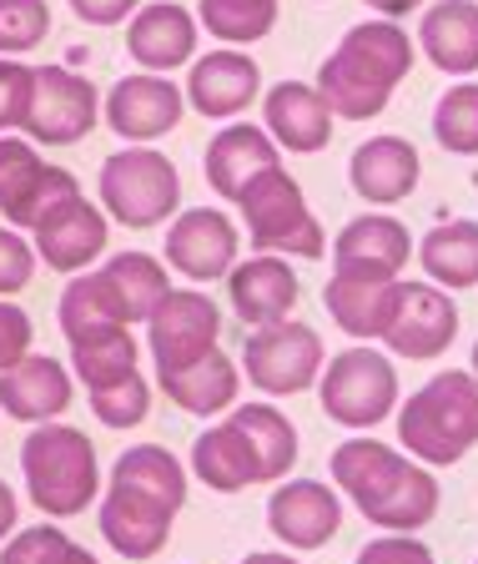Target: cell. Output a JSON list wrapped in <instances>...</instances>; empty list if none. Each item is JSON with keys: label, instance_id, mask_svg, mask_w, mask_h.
<instances>
[{"label": "cell", "instance_id": "6da1fadb", "mask_svg": "<svg viewBox=\"0 0 478 564\" xmlns=\"http://www.w3.org/2000/svg\"><path fill=\"white\" fill-rule=\"evenodd\" d=\"M333 484H343V494L388 534H419L438 514V479L378 438H348L333 448Z\"/></svg>", "mask_w": 478, "mask_h": 564}, {"label": "cell", "instance_id": "7a4b0ae2", "mask_svg": "<svg viewBox=\"0 0 478 564\" xmlns=\"http://www.w3.org/2000/svg\"><path fill=\"white\" fill-rule=\"evenodd\" d=\"M413 70V41L398 21H362L317 66V91L343 121H373Z\"/></svg>", "mask_w": 478, "mask_h": 564}, {"label": "cell", "instance_id": "3957f363", "mask_svg": "<svg viewBox=\"0 0 478 564\" xmlns=\"http://www.w3.org/2000/svg\"><path fill=\"white\" fill-rule=\"evenodd\" d=\"M398 444H409L423 464H458L478 444V378L468 368L433 373L428 383L398 409Z\"/></svg>", "mask_w": 478, "mask_h": 564}, {"label": "cell", "instance_id": "277c9868", "mask_svg": "<svg viewBox=\"0 0 478 564\" xmlns=\"http://www.w3.org/2000/svg\"><path fill=\"white\" fill-rule=\"evenodd\" d=\"M21 474L31 489L35 509L51 519L82 514L101 494V464H96V444L70 429V423H35L21 444Z\"/></svg>", "mask_w": 478, "mask_h": 564}, {"label": "cell", "instance_id": "5b68a950", "mask_svg": "<svg viewBox=\"0 0 478 564\" xmlns=\"http://www.w3.org/2000/svg\"><path fill=\"white\" fill-rule=\"evenodd\" d=\"M232 202L242 207L247 242H252L257 252H287V258H307V262L327 252V237H323V227H317L313 207L303 202L297 176H287L282 166L257 172Z\"/></svg>", "mask_w": 478, "mask_h": 564}, {"label": "cell", "instance_id": "8992f818", "mask_svg": "<svg viewBox=\"0 0 478 564\" xmlns=\"http://www.w3.org/2000/svg\"><path fill=\"white\" fill-rule=\"evenodd\" d=\"M317 399L323 413L343 429H373L398 409V373L388 364V352L368 348H343L338 358H327L317 373Z\"/></svg>", "mask_w": 478, "mask_h": 564}, {"label": "cell", "instance_id": "52a82bcc", "mask_svg": "<svg viewBox=\"0 0 478 564\" xmlns=\"http://www.w3.org/2000/svg\"><path fill=\"white\" fill-rule=\"evenodd\" d=\"M101 202L121 227H162L182 202V176L152 147H127L106 156L101 166Z\"/></svg>", "mask_w": 478, "mask_h": 564}, {"label": "cell", "instance_id": "ba28073f", "mask_svg": "<svg viewBox=\"0 0 478 564\" xmlns=\"http://www.w3.org/2000/svg\"><path fill=\"white\" fill-rule=\"evenodd\" d=\"M323 338L307 323H268V328H252L242 343V368L247 383L268 399H287V393H307L323 373Z\"/></svg>", "mask_w": 478, "mask_h": 564}, {"label": "cell", "instance_id": "9c48e42d", "mask_svg": "<svg viewBox=\"0 0 478 564\" xmlns=\"http://www.w3.org/2000/svg\"><path fill=\"white\" fill-rule=\"evenodd\" d=\"M217 338H222V313L197 288H172L156 303V313L146 317V343H152L156 373H176V368L207 358L217 348Z\"/></svg>", "mask_w": 478, "mask_h": 564}, {"label": "cell", "instance_id": "30bf717a", "mask_svg": "<svg viewBox=\"0 0 478 564\" xmlns=\"http://www.w3.org/2000/svg\"><path fill=\"white\" fill-rule=\"evenodd\" d=\"M96 86L76 76L70 66H41L31 86V111H25V137L46 141V147H70V141L91 137L96 127Z\"/></svg>", "mask_w": 478, "mask_h": 564}, {"label": "cell", "instance_id": "8fae6325", "mask_svg": "<svg viewBox=\"0 0 478 564\" xmlns=\"http://www.w3.org/2000/svg\"><path fill=\"white\" fill-rule=\"evenodd\" d=\"M458 307L454 297L438 288V282H403L398 288V303H393V317L383 328V343L409 358V364H428V358H444L448 343L458 338Z\"/></svg>", "mask_w": 478, "mask_h": 564}, {"label": "cell", "instance_id": "7c38bea8", "mask_svg": "<svg viewBox=\"0 0 478 564\" xmlns=\"http://www.w3.org/2000/svg\"><path fill=\"white\" fill-rule=\"evenodd\" d=\"M398 288H403L398 272L362 268V262H333V278H327V288H323V303L348 338L373 343V338H383L388 317H393Z\"/></svg>", "mask_w": 478, "mask_h": 564}, {"label": "cell", "instance_id": "4fadbf2b", "mask_svg": "<svg viewBox=\"0 0 478 564\" xmlns=\"http://www.w3.org/2000/svg\"><path fill=\"white\" fill-rule=\"evenodd\" d=\"M237 223L222 207H192L166 227V262L192 282H217L237 268Z\"/></svg>", "mask_w": 478, "mask_h": 564}, {"label": "cell", "instance_id": "5bb4252c", "mask_svg": "<svg viewBox=\"0 0 478 564\" xmlns=\"http://www.w3.org/2000/svg\"><path fill=\"white\" fill-rule=\"evenodd\" d=\"M182 509L162 505L156 494L131 489V484H106L101 499V534L121 560H156L172 540V524Z\"/></svg>", "mask_w": 478, "mask_h": 564}, {"label": "cell", "instance_id": "9a60e30c", "mask_svg": "<svg viewBox=\"0 0 478 564\" xmlns=\"http://www.w3.org/2000/svg\"><path fill=\"white\" fill-rule=\"evenodd\" d=\"M187 111V96L182 86L166 82V76H152V70H141V76H121L106 96V127L117 131L121 141H156L166 131H176Z\"/></svg>", "mask_w": 478, "mask_h": 564}, {"label": "cell", "instance_id": "2e32d148", "mask_svg": "<svg viewBox=\"0 0 478 564\" xmlns=\"http://www.w3.org/2000/svg\"><path fill=\"white\" fill-rule=\"evenodd\" d=\"M31 242H35V258L46 268L86 272L106 252V212L86 197H70L31 227Z\"/></svg>", "mask_w": 478, "mask_h": 564}, {"label": "cell", "instance_id": "e0dca14e", "mask_svg": "<svg viewBox=\"0 0 478 564\" xmlns=\"http://www.w3.org/2000/svg\"><path fill=\"white\" fill-rule=\"evenodd\" d=\"M268 529L287 550H323L343 529V505L338 494L323 479H292L278 484L268 499Z\"/></svg>", "mask_w": 478, "mask_h": 564}, {"label": "cell", "instance_id": "ac0fdd59", "mask_svg": "<svg viewBox=\"0 0 478 564\" xmlns=\"http://www.w3.org/2000/svg\"><path fill=\"white\" fill-rule=\"evenodd\" d=\"M257 91H262L257 61L237 46H222V51H207V56L192 61L187 91L182 96H187L207 121H227V117H237V111H247V106L257 101Z\"/></svg>", "mask_w": 478, "mask_h": 564}, {"label": "cell", "instance_id": "d6986e66", "mask_svg": "<svg viewBox=\"0 0 478 564\" xmlns=\"http://www.w3.org/2000/svg\"><path fill=\"white\" fill-rule=\"evenodd\" d=\"M227 297H232L237 317L252 323V328H268V323H282L292 317L297 297H303V282L278 252H257V258L237 262L227 272Z\"/></svg>", "mask_w": 478, "mask_h": 564}, {"label": "cell", "instance_id": "ffe728a7", "mask_svg": "<svg viewBox=\"0 0 478 564\" xmlns=\"http://www.w3.org/2000/svg\"><path fill=\"white\" fill-rule=\"evenodd\" d=\"M262 121H268V137L278 147L297 156H313L333 141V106L323 101V91L307 82H278L262 101Z\"/></svg>", "mask_w": 478, "mask_h": 564}, {"label": "cell", "instance_id": "44dd1931", "mask_svg": "<svg viewBox=\"0 0 478 564\" xmlns=\"http://www.w3.org/2000/svg\"><path fill=\"white\" fill-rule=\"evenodd\" d=\"M419 176H423V156H419V147L403 137H368L348 162L352 192H358L362 202H373V207L403 202L419 187Z\"/></svg>", "mask_w": 478, "mask_h": 564}, {"label": "cell", "instance_id": "7402d4cb", "mask_svg": "<svg viewBox=\"0 0 478 564\" xmlns=\"http://www.w3.org/2000/svg\"><path fill=\"white\" fill-rule=\"evenodd\" d=\"M127 51L137 56V66H146L152 76L187 66V61L197 56V15H192L187 6H176V0L141 6V11L131 15Z\"/></svg>", "mask_w": 478, "mask_h": 564}, {"label": "cell", "instance_id": "603a6c76", "mask_svg": "<svg viewBox=\"0 0 478 564\" xmlns=\"http://www.w3.org/2000/svg\"><path fill=\"white\" fill-rule=\"evenodd\" d=\"M0 409L21 423H51L70 409V373L46 352H25L0 373Z\"/></svg>", "mask_w": 478, "mask_h": 564}, {"label": "cell", "instance_id": "cb8c5ba5", "mask_svg": "<svg viewBox=\"0 0 478 564\" xmlns=\"http://www.w3.org/2000/svg\"><path fill=\"white\" fill-rule=\"evenodd\" d=\"M268 166H278V141H272L262 127H247V121L222 127L207 141V156H202L207 187L227 202H232L257 172H268Z\"/></svg>", "mask_w": 478, "mask_h": 564}, {"label": "cell", "instance_id": "d4e9b609", "mask_svg": "<svg viewBox=\"0 0 478 564\" xmlns=\"http://www.w3.org/2000/svg\"><path fill=\"white\" fill-rule=\"evenodd\" d=\"M419 46L444 76L478 70V0H438L423 11Z\"/></svg>", "mask_w": 478, "mask_h": 564}, {"label": "cell", "instance_id": "484cf974", "mask_svg": "<svg viewBox=\"0 0 478 564\" xmlns=\"http://www.w3.org/2000/svg\"><path fill=\"white\" fill-rule=\"evenodd\" d=\"M156 383L166 388V399L176 409L197 413V419H211V413H227L237 403V388H242V368L227 358L222 348H211L207 358L176 368V373H156Z\"/></svg>", "mask_w": 478, "mask_h": 564}, {"label": "cell", "instance_id": "4316f807", "mask_svg": "<svg viewBox=\"0 0 478 564\" xmlns=\"http://www.w3.org/2000/svg\"><path fill=\"white\" fill-rule=\"evenodd\" d=\"M227 419L237 423L247 454L257 464V484H278L292 474L297 464V429L287 423V413L272 409V403H232Z\"/></svg>", "mask_w": 478, "mask_h": 564}, {"label": "cell", "instance_id": "83f0119b", "mask_svg": "<svg viewBox=\"0 0 478 564\" xmlns=\"http://www.w3.org/2000/svg\"><path fill=\"white\" fill-rule=\"evenodd\" d=\"M409 252H413V237L393 212H362V217H352L333 237V262H362V268L403 272Z\"/></svg>", "mask_w": 478, "mask_h": 564}, {"label": "cell", "instance_id": "f1b7e54d", "mask_svg": "<svg viewBox=\"0 0 478 564\" xmlns=\"http://www.w3.org/2000/svg\"><path fill=\"white\" fill-rule=\"evenodd\" d=\"M419 262L444 293L448 288H478V223H468V217L438 223L419 242Z\"/></svg>", "mask_w": 478, "mask_h": 564}, {"label": "cell", "instance_id": "f546056e", "mask_svg": "<svg viewBox=\"0 0 478 564\" xmlns=\"http://www.w3.org/2000/svg\"><path fill=\"white\" fill-rule=\"evenodd\" d=\"M192 469H197V479L217 494H242L247 484H257V464H252V454H247V444H242L232 419L211 423L207 434L192 444Z\"/></svg>", "mask_w": 478, "mask_h": 564}, {"label": "cell", "instance_id": "4dcf8cb0", "mask_svg": "<svg viewBox=\"0 0 478 564\" xmlns=\"http://www.w3.org/2000/svg\"><path fill=\"white\" fill-rule=\"evenodd\" d=\"M101 278H106V288H111V297L121 303L127 323H146V317L156 313V303L172 293L162 258H152V252H117V258L101 268Z\"/></svg>", "mask_w": 478, "mask_h": 564}, {"label": "cell", "instance_id": "1f68e13d", "mask_svg": "<svg viewBox=\"0 0 478 564\" xmlns=\"http://www.w3.org/2000/svg\"><path fill=\"white\" fill-rule=\"evenodd\" d=\"M111 484L146 489V494H156V499L172 505V509L187 505V469H182V458H176L172 448H162V444H131L127 454L117 458Z\"/></svg>", "mask_w": 478, "mask_h": 564}, {"label": "cell", "instance_id": "d6a6232c", "mask_svg": "<svg viewBox=\"0 0 478 564\" xmlns=\"http://www.w3.org/2000/svg\"><path fill=\"white\" fill-rule=\"evenodd\" d=\"M56 317H61V333H66V343L86 338V333H101V328H131L127 313H121V303L111 297V288H106L101 272H86V278L66 282Z\"/></svg>", "mask_w": 478, "mask_h": 564}, {"label": "cell", "instance_id": "836d02e7", "mask_svg": "<svg viewBox=\"0 0 478 564\" xmlns=\"http://www.w3.org/2000/svg\"><path fill=\"white\" fill-rule=\"evenodd\" d=\"M70 368L86 383V393L106 383H121V378L137 373V338H131V328L86 333V338L70 343Z\"/></svg>", "mask_w": 478, "mask_h": 564}, {"label": "cell", "instance_id": "e575fe53", "mask_svg": "<svg viewBox=\"0 0 478 564\" xmlns=\"http://www.w3.org/2000/svg\"><path fill=\"white\" fill-rule=\"evenodd\" d=\"M202 25L227 46H252L278 25V0H202Z\"/></svg>", "mask_w": 478, "mask_h": 564}, {"label": "cell", "instance_id": "d590c367", "mask_svg": "<svg viewBox=\"0 0 478 564\" xmlns=\"http://www.w3.org/2000/svg\"><path fill=\"white\" fill-rule=\"evenodd\" d=\"M433 137L454 156H478V82H458L433 106Z\"/></svg>", "mask_w": 478, "mask_h": 564}, {"label": "cell", "instance_id": "8d00e7d4", "mask_svg": "<svg viewBox=\"0 0 478 564\" xmlns=\"http://www.w3.org/2000/svg\"><path fill=\"white\" fill-rule=\"evenodd\" d=\"M91 413L106 429H137V423H146V413H152V388H146L141 373L121 378V383L91 388Z\"/></svg>", "mask_w": 478, "mask_h": 564}, {"label": "cell", "instance_id": "74e56055", "mask_svg": "<svg viewBox=\"0 0 478 564\" xmlns=\"http://www.w3.org/2000/svg\"><path fill=\"white\" fill-rule=\"evenodd\" d=\"M51 35V6L46 0H0V56L35 51Z\"/></svg>", "mask_w": 478, "mask_h": 564}, {"label": "cell", "instance_id": "f35d334b", "mask_svg": "<svg viewBox=\"0 0 478 564\" xmlns=\"http://www.w3.org/2000/svg\"><path fill=\"white\" fill-rule=\"evenodd\" d=\"M70 197H82V187H76V176L66 172V166H41V176H35V187L21 197V207L6 217V227H15V232H31L41 217H46L51 207H61V202H70Z\"/></svg>", "mask_w": 478, "mask_h": 564}, {"label": "cell", "instance_id": "ab89813d", "mask_svg": "<svg viewBox=\"0 0 478 564\" xmlns=\"http://www.w3.org/2000/svg\"><path fill=\"white\" fill-rule=\"evenodd\" d=\"M41 156H35V147L31 141H21V137H0V212L11 217L15 207H21V197L35 187V176H41Z\"/></svg>", "mask_w": 478, "mask_h": 564}, {"label": "cell", "instance_id": "60d3db41", "mask_svg": "<svg viewBox=\"0 0 478 564\" xmlns=\"http://www.w3.org/2000/svg\"><path fill=\"white\" fill-rule=\"evenodd\" d=\"M70 534L61 524H31V529H15L6 550H0V564H61L70 554Z\"/></svg>", "mask_w": 478, "mask_h": 564}, {"label": "cell", "instance_id": "b9f144b4", "mask_svg": "<svg viewBox=\"0 0 478 564\" xmlns=\"http://www.w3.org/2000/svg\"><path fill=\"white\" fill-rule=\"evenodd\" d=\"M31 86L35 70L21 66L15 56H0V137L15 127H25V111H31Z\"/></svg>", "mask_w": 478, "mask_h": 564}, {"label": "cell", "instance_id": "7bdbcfd3", "mask_svg": "<svg viewBox=\"0 0 478 564\" xmlns=\"http://www.w3.org/2000/svg\"><path fill=\"white\" fill-rule=\"evenodd\" d=\"M35 272V247L15 227H0V297L21 293Z\"/></svg>", "mask_w": 478, "mask_h": 564}, {"label": "cell", "instance_id": "ee69618b", "mask_svg": "<svg viewBox=\"0 0 478 564\" xmlns=\"http://www.w3.org/2000/svg\"><path fill=\"white\" fill-rule=\"evenodd\" d=\"M352 564H438V560H433V550L423 540H413V534H383V540L362 544Z\"/></svg>", "mask_w": 478, "mask_h": 564}, {"label": "cell", "instance_id": "f6af8a7d", "mask_svg": "<svg viewBox=\"0 0 478 564\" xmlns=\"http://www.w3.org/2000/svg\"><path fill=\"white\" fill-rule=\"evenodd\" d=\"M31 338H35V328H31V317H25V307L0 297V373L31 352Z\"/></svg>", "mask_w": 478, "mask_h": 564}, {"label": "cell", "instance_id": "bcb514c9", "mask_svg": "<svg viewBox=\"0 0 478 564\" xmlns=\"http://www.w3.org/2000/svg\"><path fill=\"white\" fill-rule=\"evenodd\" d=\"M70 11L86 25H121L127 15L141 11V0H70Z\"/></svg>", "mask_w": 478, "mask_h": 564}, {"label": "cell", "instance_id": "7dc6e473", "mask_svg": "<svg viewBox=\"0 0 478 564\" xmlns=\"http://www.w3.org/2000/svg\"><path fill=\"white\" fill-rule=\"evenodd\" d=\"M15 534V494H11V484L0 479V544Z\"/></svg>", "mask_w": 478, "mask_h": 564}, {"label": "cell", "instance_id": "c3c4849f", "mask_svg": "<svg viewBox=\"0 0 478 564\" xmlns=\"http://www.w3.org/2000/svg\"><path fill=\"white\" fill-rule=\"evenodd\" d=\"M423 0H368V11H378L383 21H398V15H409V11H419Z\"/></svg>", "mask_w": 478, "mask_h": 564}, {"label": "cell", "instance_id": "681fc988", "mask_svg": "<svg viewBox=\"0 0 478 564\" xmlns=\"http://www.w3.org/2000/svg\"><path fill=\"white\" fill-rule=\"evenodd\" d=\"M242 564H297L292 554H278V550H262V554H247Z\"/></svg>", "mask_w": 478, "mask_h": 564}, {"label": "cell", "instance_id": "f907efd6", "mask_svg": "<svg viewBox=\"0 0 478 564\" xmlns=\"http://www.w3.org/2000/svg\"><path fill=\"white\" fill-rule=\"evenodd\" d=\"M61 564H101V560H96L91 550H82V544H70V554H66Z\"/></svg>", "mask_w": 478, "mask_h": 564}, {"label": "cell", "instance_id": "816d5d0a", "mask_svg": "<svg viewBox=\"0 0 478 564\" xmlns=\"http://www.w3.org/2000/svg\"><path fill=\"white\" fill-rule=\"evenodd\" d=\"M474 378H478V343H474Z\"/></svg>", "mask_w": 478, "mask_h": 564}]
</instances>
